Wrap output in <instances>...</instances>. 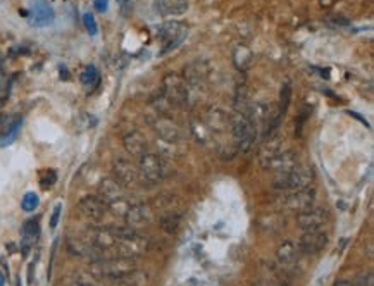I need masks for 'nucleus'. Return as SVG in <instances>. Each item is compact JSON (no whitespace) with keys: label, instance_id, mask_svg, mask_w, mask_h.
<instances>
[{"label":"nucleus","instance_id":"obj_1","mask_svg":"<svg viewBox=\"0 0 374 286\" xmlns=\"http://www.w3.org/2000/svg\"><path fill=\"white\" fill-rule=\"evenodd\" d=\"M136 266L131 259L128 257H112V259H99L93 261L90 272L95 278L105 279V281H118L123 276L130 274L131 271H135Z\"/></svg>","mask_w":374,"mask_h":286},{"label":"nucleus","instance_id":"obj_2","mask_svg":"<svg viewBox=\"0 0 374 286\" xmlns=\"http://www.w3.org/2000/svg\"><path fill=\"white\" fill-rule=\"evenodd\" d=\"M314 181V171L312 167L300 166L293 167L292 171L278 174L274 180V188L278 190H286V191H295V190H304L309 188L310 183Z\"/></svg>","mask_w":374,"mask_h":286},{"label":"nucleus","instance_id":"obj_3","mask_svg":"<svg viewBox=\"0 0 374 286\" xmlns=\"http://www.w3.org/2000/svg\"><path fill=\"white\" fill-rule=\"evenodd\" d=\"M138 174H140L141 181L152 186L164 180V176H166V166H164L162 159H160L157 154L145 152L143 155H140Z\"/></svg>","mask_w":374,"mask_h":286},{"label":"nucleus","instance_id":"obj_4","mask_svg":"<svg viewBox=\"0 0 374 286\" xmlns=\"http://www.w3.org/2000/svg\"><path fill=\"white\" fill-rule=\"evenodd\" d=\"M231 133H233L235 141L238 143V149L247 152L255 140V124L248 116L237 114L231 123Z\"/></svg>","mask_w":374,"mask_h":286},{"label":"nucleus","instance_id":"obj_5","mask_svg":"<svg viewBox=\"0 0 374 286\" xmlns=\"http://www.w3.org/2000/svg\"><path fill=\"white\" fill-rule=\"evenodd\" d=\"M53 19H55V12L48 4V0H31L28 14V21L31 26L45 28V26H50L53 23Z\"/></svg>","mask_w":374,"mask_h":286},{"label":"nucleus","instance_id":"obj_6","mask_svg":"<svg viewBox=\"0 0 374 286\" xmlns=\"http://www.w3.org/2000/svg\"><path fill=\"white\" fill-rule=\"evenodd\" d=\"M314 198H315V191L309 188L304 190H295L290 191L288 195H284L281 198V205L288 211H295V212H302L305 209L312 207L314 205Z\"/></svg>","mask_w":374,"mask_h":286},{"label":"nucleus","instance_id":"obj_7","mask_svg":"<svg viewBox=\"0 0 374 286\" xmlns=\"http://www.w3.org/2000/svg\"><path fill=\"white\" fill-rule=\"evenodd\" d=\"M297 166H298V157L293 150H279L278 154H274L269 160H266L262 164V167L267 169V171L276 173V176L292 171Z\"/></svg>","mask_w":374,"mask_h":286},{"label":"nucleus","instance_id":"obj_8","mask_svg":"<svg viewBox=\"0 0 374 286\" xmlns=\"http://www.w3.org/2000/svg\"><path fill=\"white\" fill-rule=\"evenodd\" d=\"M328 240V235L321 230L305 231L304 236L298 241V250H300V253H305V255H315L321 250L326 248Z\"/></svg>","mask_w":374,"mask_h":286},{"label":"nucleus","instance_id":"obj_9","mask_svg":"<svg viewBox=\"0 0 374 286\" xmlns=\"http://www.w3.org/2000/svg\"><path fill=\"white\" fill-rule=\"evenodd\" d=\"M329 219V211L326 207H309L305 211L298 212L297 222L302 230H319Z\"/></svg>","mask_w":374,"mask_h":286},{"label":"nucleus","instance_id":"obj_10","mask_svg":"<svg viewBox=\"0 0 374 286\" xmlns=\"http://www.w3.org/2000/svg\"><path fill=\"white\" fill-rule=\"evenodd\" d=\"M99 196L109 207H116L124 200V186L118 183L114 178H105L99 185Z\"/></svg>","mask_w":374,"mask_h":286},{"label":"nucleus","instance_id":"obj_11","mask_svg":"<svg viewBox=\"0 0 374 286\" xmlns=\"http://www.w3.org/2000/svg\"><path fill=\"white\" fill-rule=\"evenodd\" d=\"M112 173H114V180L118 181V183H121L124 188H126V186L135 185V183L138 181V178H140V174H138V169L133 166L130 160H126V159L114 160Z\"/></svg>","mask_w":374,"mask_h":286},{"label":"nucleus","instance_id":"obj_12","mask_svg":"<svg viewBox=\"0 0 374 286\" xmlns=\"http://www.w3.org/2000/svg\"><path fill=\"white\" fill-rule=\"evenodd\" d=\"M78 209L81 211L84 216L90 217V219H95V221H99L107 214L109 211V205H107L104 200L100 198V196H84L78 202Z\"/></svg>","mask_w":374,"mask_h":286},{"label":"nucleus","instance_id":"obj_13","mask_svg":"<svg viewBox=\"0 0 374 286\" xmlns=\"http://www.w3.org/2000/svg\"><path fill=\"white\" fill-rule=\"evenodd\" d=\"M159 37L166 42L164 52H167L171 48H176V45L183 42L186 37V30L180 23H167L159 30Z\"/></svg>","mask_w":374,"mask_h":286},{"label":"nucleus","instance_id":"obj_14","mask_svg":"<svg viewBox=\"0 0 374 286\" xmlns=\"http://www.w3.org/2000/svg\"><path fill=\"white\" fill-rule=\"evenodd\" d=\"M124 221L130 227H138V226H145L152 221V212H150V207L145 204H136L131 205V207L126 209L124 212Z\"/></svg>","mask_w":374,"mask_h":286},{"label":"nucleus","instance_id":"obj_15","mask_svg":"<svg viewBox=\"0 0 374 286\" xmlns=\"http://www.w3.org/2000/svg\"><path fill=\"white\" fill-rule=\"evenodd\" d=\"M68 248L73 255H78V257H87V259H92V261H99V259H102V252L95 247V245H92L88 240L69 238Z\"/></svg>","mask_w":374,"mask_h":286},{"label":"nucleus","instance_id":"obj_16","mask_svg":"<svg viewBox=\"0 0 374 286\" xmlns=\"http://www.w3.org/2000/svg\"><path fill=\"white\" fill-rule=\"evenodd\" d=\"M276 259H278V264L283 267V271H288L293 264L297 262V248L292 241H284L283 245H279L278 250H276Z\"/></svg>","mask_w":374,"mask_h":286},{"label":"nucleus","instance_id":"obj_17","mask_svg":"<svg viewBox=\"0 0 374 286\" xmlns=\"http://www.w3.org/2000/svg\"><path fill=\"white\" fill-rule=\"evenodd\" d=\"M124 147H126V150L130 152L131 155H138V157H140V155H143L147 152V140L140 135V133L131 131L124 136Z\"/></svg>","mask_w":374,"mask_h":286},{"label":"nucleus","instance_id":"obj_18","mask_svg":"<svg viewBox=\"0 0 374 286\" xmlns=\"http://www.w3.org/2000/svg\"><path fill=\"white\" fill-rule=\"evenodd\" d=\"M164 90H166V95L169 97V100H172L175 104H185L186 92L176 78H167L166 83H164Z\"/></svg>","mask_w":374,"mask_h":286},{"label":"nucleus","instance_id":"obj_19","mask_svg":"<svg viewBox=\"0 0 374 286\" xmlns=\"http://www.w3.org/2000/svg\"><path fill=\"white\" fill-rule=\"evenodd\" d=\"M166 2L167 6H162V4L157 2V11L162 16H178L188 11V2L186 0H166Z\"/></svg>","mask_w":374,"mask_h":286},{"label":"nucleus","instance_id":"obj_20","mask_svg":"<svg viewBox=\"0 0 374 286\" xmlns=\"http://www.w3.org/2000/svg\"><path fill=\"white\" fill-rule=\"evenodd\" d=\"M279 143H281V140H279V138H271L269 141H266L264 145H262V149L259 152V159H261L262 164H264L266 160H269L274 154H278V152L281 150Z\"/></svg>","mask_w":374,"mask_h":286},{"label":"nucleus","instance_id":"obj_21","mask_svg":"<svg viewBox=\"0 0 374 286\" xmlns=\"http://www.w3.org/2000/svg\"><path fill=\"white\" fill-rule=\"evenodd\" d=\"M21 124H23V121L17 119L14 123L9 126V129L4 135H0V147H6V145H11L12 141L16 140L17 135H19V129H21Z\"/></svg>","mask_w":374,"mask_h":286},{"label":"nucleus","instance_id":"obj_22","mask_svg":"<svg viewBox=\"0 0 374 286\" xmlns=\"http://www.w3.org/2000/svg\"><path fill=\"white\" fill-rule=\"evenodd\" d=\"M118 281L123 284H126V286H145L147 284V274L135 269V271H131L130 274L123 276V278L118 279Z\"/></svg>","mask_w":374,"mask_h":286},{"label":"nucleus","instance_id":"obj_23","mask_svg":"<svg viewBox=\"0 0 374 286\" xmlns=\"http://www.w3.org/2000/svg\"><path fill=\"white\" fill-rule=\"evenodd\" d=\"M181 221V216L178 212H167L164 214L162 219H160V224H162V230L167 231V233H172V231L178 230Z\"/></svg>","mask_w":374,"mask_h":286},{"label":"nucleus","instance_id":"obj_24","mask_svg":"<svg viewBox=\"0 0 374 286\" xmlns=\"http://www.w3.org/2000/svg\"><path fill=\"white\" fill-rule=\"evenodd\" d=\"M38 204H40V198H38V195H37V193H33V191L26 193V195L23 196V200H21V207H23V211H24V212H33V211H37Z\"/></svg>","mask_w":374,"mask_h":286},{"label":"nucleus","instance_id":"obj_25","mask_svg":"<svg viewBox=\"0 0 374 286\" xmlns=\"http://www.w3.org/2000/svg\"><path fill=\"white\" fill-rule=\"evenodd\" d=\"M38 233H40V226H38L37 219H30V221L24 222V226H23V236H24V238L33 241L38 236Z\"/></svg>","mask_w":374,"mask_h":286},{"label":"nucleus","instance_id":"obj_26","mask_svg":"<svg viewBox=\"0 0 374 286\" xmlns=\"http://www.w3.org/2000/svg\"><path fill=\"white\" fill-rule=\"evenodd\" d=\"M290 100H292V88H290V84H284L283 90H281V107H279V112H278V116H276L279 121H281L284 112H286L288 105H290Z\"/></svg>","mask_w":374,"mask_h":286},{"label":"nucleus","instance_id":"obj_27","mask_svg":"<svg viewBox=\"0 0 374 286\" xmlns=\"http://www.w3.org/2000/svg\"><path fill=\"white\" fill-rule=\"evenodd\" d=\"M97 79H99V71H97L95 66H88L81 74V83L84 87H92V84L97 83Z\"/></svg>","mask_w":374,"mask_h":286},{"label":"nucleus","instance_id":"obj_28","mask_svg":"<svg viewBox=\"0 0 374 286\" xmlns=\"http://www.w3.org/2000/svg\"><path fill=\"white\" fill-rule=\"evenodd\" d=\"M55 181H57V173L53 171V169H47V171L43 173V176L40 178V186H42L43 190H48L55 185Z\"/></svg>","mask_w":374,"mask_h":286},{"label":"nucleus","instance_id":"obj_29","mask_svg":"<svg viewBox=\"0 0 374 286\" xmlns=\"http://www.w3.org/2000/svg\"><path fill=\"white\" fill-rule=\"evenodd\" d=\"M83 24H84V28H87V31L92 35V37H95V35L99 33V26H97V21H95V17L90 14V12H87V14L83 16Z\"/></svg>","mask_w":374,"mask_h":286},{"label":"nucleus","instance_id":"obj_30","mask_svg":"<svg viewBox=\"0 0 374 286\" xmlns=\"http://www.w3.org/2000/svg\"><path fill=\"white\" fill-rule=\"evenodd\" d=\"M355 286H374L372 272H362V274L355 279Z\"/></svg>","mask_w":374,"mask_h":286},{"label":"nucleus","instance_id":"obj_31","mask_svg":"<svg viewBox=\"0 0 374 286\" xmlns=\"http://www.w3.org/2000/svg\"><path fill=\"white\" fill-rule=\"evenodd\" d=\"M61 211H62V204H57L52 211V217H50V230H55L57 224H59L61 219Z\"/></svg>","mask_w":374,"mask_h":286},{"label":"nucleus","instance_id":"obj_32","mask_svg":"<svg viewBox=\"0 0 374 286\" xmlns=\"http://www.w3.org/2000/svg\"><path fill=\"white\" fill-rule=\"evenodd\" d=\"M93 6H95V9L99 12H107V9H109V0H93Z\"/></svg>","mask_w":374,"mask_h":286},{"label":"nucleus","instance_id":"obj_33","mask_svg":"<svg viewBox=\"0 0 374 286\" xmlns=\"http://www.w3.org/2000/svg\"><path fill=\"white\" fill-rule=\"evenodd\" d=\"M33 272H35V262L30 264V269H28V283H33Z\"/></svg>","mask_w":374,"mask_h":286},{"label":"nucleus","instance_id":"obj_34","mask_svg":"<svg viewBox=\"0 0 374 286\" xmlns=\"http://www.w3.org/2000/svg\"><path fill=\"white\" fill-rule=\"evenodd\" d=\"M335 286H355V284L350 283V281H347V279H341V281H338Z\"/></svg>","mask_w":374,"mask_h":286},{"label":"nucleus","instance_id":"obj_35","mask_svg":"<svg viewBox=\"0 0 374 286\" xmlns=\"http://www.w3.org/2000/svg\"><path fill=\"white\" fill-rule=\"evenodd\" d=\"M92 286H93V284H92ZM99 286H126V284L119 283V281H110L109 284H99Z\"/></svg>","mask_w":374,"mask_h":286},{"label":"nucleus","instance_id":"obj_36","mask_svg":"<svg viewBox=\"0 0 374 286\" xmlns=\"http://www.w3.org/2000/svg\"><path fill=\"white\" fill-rule=\"evenodd\" d=\"M118 2L121 4V7H123V9H126L128 6H130V0H118Z\"/></svg>","mask_w":374,"mask_h":286},{"label":"nucleus","instance_id":"obj_37","mask_svg":"<svg viewBox=\"0 0 374 286\" xmlns=\"http://www.w3.org/2000/svg\"><path fill=\"white\" fill-rule=\"evenodd\" d=\"M69 286H92V284L83 283V281H76V283H73V284H69Z\"/></svg>","mask_w":374,"mask_h":286},{"label":"nucleus","instance_id":"obj_38","mask_svg":"<svg viewBox=\"0 0 374 286\" xmlns=\"http://www.w3.org/2000/svg\"><path fill=\"white\" fill-rule=\"evenodd\" d=\"M6 284V279H4V276H0V286Z\"/></svg>","mask_w":374,"mask_h":286},{"label":"nucleus","instance_id":"obj_39","mask_svg":"<svg viewBox=\"0 0 374 286\" xmlns=\"http://www.w3.org/2000/svg\"><path fill=\"white\" fill-rule=\"evenodd\" d=\"M16 286H23V284H21V279H19V278L16 279Z\"/></svg>","mask_w":374,"mask_h":286},{"label":"nucleus","instance_id":"obj_40","mask_svg":"<svg viewBox=\"0 0 374 286\" xmlns=\"http://www.w3.org/2000/svg\"><path fill=\"white\" fill-rule=\"evenodd\" d=\"M0 124H2V118H0Z\"/></svg>","mask_w":374,"mask_h":286},{"label":"nucleus","instance_id":"obj_41","mask_svg":"<svg viewBox=\"0 0 374 286\" xmlns=\"http://www.w3.org/2000/svg\"><path fill=\"white\" fill-rule=\"evenodd\" d=\"M0 90H2V84H0Z\"/></svg>","mask_w":374,"mask_h":286}]
</instances>
